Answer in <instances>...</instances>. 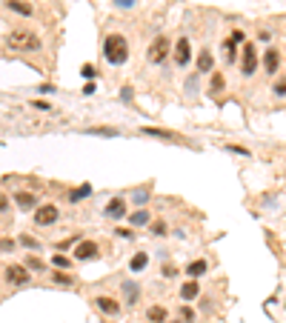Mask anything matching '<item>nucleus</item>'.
<instances>
[{"label": "nucleus", "mask_w": 286, "mask_h": 323, "mask_svg": "<svg viewBox=\"0 0 286 323\" xmlns=\"http://www.w3.org/2000/svg\"><path fill=\"white\" fill-rule=\"evenodd\" d=\"M229 40H232L235 46H243V43H246V32H243V29H235V32H232V37H229Z\"/></svg>", "instance_id": "nucleus-33"}, {"label": "nucleus", "mask_w": 286, "mask_h": 323, "mask_svg": "<svg viewBox=\"0 0 286 323\" xmlns=\"http://www.w3.org/2000/svg\"><path fill=\"white\" fill-rule=\"evenodd\" d=\"M115 6H117V9H134V6H137V0H115Z\"/></svg>", "instance_id": "nucleus-40"}, {"label": "nucleus", "mask_w": 286, "mask_h": 323, "mask_svg": "<svg viewBox=\"0 0 286 323\" xmlns=\"http://www.w3.org/2000/svg\"><path fill=\"white\" fill-rule=\"evenodd\" d=\"M6 46H9L12 52H40L43 49L40 37L32 29H12L9 35H6Z\"/></svg>", "instance_id": "nucleus-2"}, {"label": "nucleus", "mask_w": 286, "mask_h": 323, "mask_svg": "<svg viewBox=\"0 0 286 323\" xmlns=\"http://www.w3.org/2000/svg\"><path fill=\"white\" fill-rule=\"evenodd\" d=\"M3 280H6L9 286H29V283H32V272H29L23 263H9V266L3 269Z\"/></svg>", "instance_id": "nucleus-4"}, {"label": "nucleus", "mask_w": 286, "mask_h": 323, "mask_svg": "<svg viewBox=\"0 0 286 323\" xmlns=\"http://www.w3.org/2000/svg\"><path fill=\"white\" fill-rule=\"evenodd\" d=\"M95 309H98L100 314H106V317H117L123 306H120V300L112 297V295H98L95 297Z\"/></svg>", "instance_id": "nucleus-7"}, {"label": "nucleus", "mask_w": 286, "mask_h": 323, "mask_svg": "<svg viewBox=\"0 0 286 323\" xmlns=\"http://www.w3.org/2000/svg\"><path fill=\"white\" fill-rule=\"evenodd\" d=\"M152 223V215H149V209H137L129 215V226H149Z\"/></svg>", "instance_id": "nucleus-21"}, {"label": "nucleus", "mask_w": 286, "mask_h": 323, "mask_svg": "<svg viewBox=\"0 0 286 323\" xmlns=\"http://www.w3.org/2000/svg\"><path fill=\"white\" fill-rule=\"evenodd\" d=\"M12 249H15V240L3 237V240H0V252H12Z\"/></svg>", "instance_id": "nucleus-41"}, {"label": "nucleus", "mask_w": 286, "mask_h": 323, "mask_svg": "<svg viewBox=\"0 0 286 323\" xmlns=\"http://www.w3.org/2000/svg\"><path fill=\"white\" fill-rule=\"evenodd\" d=\"M224 57H226V63L238 60V46H235L232 40H224Z\"/></svg>", "instance_id": "nucleus-28"}, {"label": "nucleus", "mask_w": 286, "mask_h": 323, "mask_svg": "<svg viewBox=\"0 0 286 323\" xmlns=\"http://www.w3.org/2000/svg\"><path fill=\"white\" fill-rule=\"evenodd\" d=\"M37 92H40V95H49V92H54V86H49V83H43V86H37Z\"/></svg>", "instance_id": "nucleus-44"}, {"label": "nucleus", "mask_w": 286, "mask_h": 323, "mask_svg": "<svg viewBox=\"0 0 286 323\" xmlns=\"http://www.w3.org/2000/svg\"><path fill=\"white\" fill-rule=\"evenodd\" d=\"M169 54H172V40L166 35H158L152 43H149V49H146V60L158 66V63H163Z\"/></svg>", "instance_id": "nucleus-3"}, {"label": "nucleus", "mask_w": 286, "mask_h": 323, "mask_svg": "<svg viewBox=\"0 0 286 323\" xmlns=\"http://www.w3.org/2000/svg\"><path fill=\"white\" fill-rule=\"evenodd\" d=\"M206 269H209V263L200 257V261H192V263L186 266V275H189L192 280H197V278H203V275H206Z\"/></svg>", "instance_id": "nucleus-20"}, {"label": "nucleus", "mask_w": 286, "mask_h": 323, "mask_svg": "<svg viewBox=\"0 0 286 323\" xmlns=\"http://www.w3.org/2000/svg\"><path fill=\"white\" fill-rule=\"evenodd\" d=\"M161 272H163V278H169V280H172V278H178V266H169V263H166Z\"/></svg>", "instance_id": "nucleus-38"}, {"label": "nucleus", "mask_w": 286, "mask_h": 323, "mask_svg": "<svg viewBox=\"0 0 286 323\" xmlns=\"http://www.w3.org/2000/svg\"><path fill=\"white\" fill-rule=\"evenodd\" d=\"M52 266H54V269H63V272H66L72 266V261L66 257V254H52Z\"/></svg>", "instance_id": "nucleus-29"}, {"label": "nucleus", "mask_w": 286, "mask_h": 323, "mask_svg": "<svg viewBox=\"0 0 286 323\" xmlns=\"http://www.w3.org/2000/svg\"><path fill=\"white\" fill-rule=\"evenodd\" d=\"M120 292H123L126 306H137V300H140V286H137V280L126 278V280H123V286H120Z\"/></svg>", "instance_id": "nucleus-13"}, {"label": "nucleus", "mask_w": 286, "mask_h": 323, "mask_svg": "<svg viewBox=\"0 0 286 323\" xmlns=\"http://www.w3.org/2000/svg\"><path fill=\"white\" fill-rule=\"evenodd\" d=\"M212 72H214L212 49H200V52H197V63H195V75H212Z\"/></svg>", "instance_id": "nucleus-11"}, {"label": "nucleus", "mask_w": 286, "mask_h": 323, "mask_svg": "<svg viewBox=\"0 0 286 323\" xmlns=\"http://www.w3.org/2000/svg\"><path fill=\"white\" fill-rule=\"evenodd\" d=\"M255 72H258V46L243 43L241 46V75L243 78H255Z\"/></svg>", "instance_id": "nucleus-5"}, {"label": "nucleus", "mask_w": 286, "mask_h": 323, "mask_svg": "<svg viewBox=\"0 0 286 323\" xmlns=\"http://www.w3.org/2000/svg\"><path fill=\"white\" fill-rule=\"evenodd\" d=\"M86 135H103V138H117L120 132L112 129V126H92V129H86Z\"/></svg>", "instance_id": "nucleus-25"}, {"label": "nucleus", "mask_w": 286, "mask_h": 323, "mask_svg": "<svg viewBox=\"0 0 286 323\" xmlns=\"http://www.w3.org/2000/svg\"><path fill=\"white\" fill-rule=\"evenodd\" d=\"M172 323H180V320H172Z\"/></svg>", "instance_id": "nucleus-47"}, {"label": "nucleus", "mask_w": 286, "mask_h": 323, "mask_svg": "<svg viewBox=\"0 0 286 323\" xmlns=\"http://www.w3.org/2000/svg\"><path fill=\"white\" fill-rule=\"evenodd\" d=\"M140 135H149V138H161V140H180L178 132L158 129V126H140Z\"/></svg>", "instance_id": "nucleus-16"}, {"label": "nucleus", "mask_w": 286, "mask_h": 323, "mask_svg": "<svg viewBox=\"0 0 286 323\" xmlns=\"http://www.w3.org/2000/svg\"><path fill=\"white\" fill-rule=\"evenodd\" d=\"M226 89V78H224V72H212V80H209V95L218 97L221 92Z\"/></svg>", "instance_id": "nucleus-19"}, {"label": "nucleus", "mask_w": 286, "mask_h": 323, "mask_svg": "<svg viewBox=\"0 0 286 323\" xmlns=\"http://www.w3.org/2000/svg\"><path fill=\"white\" fill-rule=\"evenodd\" d=\"M83 95L89 97V95H95V83H89V86H83Z\"/></svg>", "instance_id": "nucleus-45"}, {"label": "nucleus", "mask_w": 286, "mask_h": 323, "mask_svg": "<svg viewBox=\"0 0 286 323\" xmlns=\"http://www.w3.org/2000/svg\"><path fill=\"white\" fill-rule=\"evenodd\" d=\"M3 212H9V198H6V195H0V215H3Z\"/></svg>", "instance_id": "nucleus-42"}, {"label": "nucleus", "mask_w": 286, "mask_h": 323, "mask_svg": "<svg viewBox=\"0 0 286 323\" xmlns=\"http://www.w3.org/2000/svg\"><path fill=\"white\" fill-rule=\"evenodd\" d=\"M277 69H280V52H277L275 46H269L266 52H263V72H266L269 78H275Z\"/></svg>", "instance_id": "nucleus-12"}, {"label": "nucleus", "mask_w": 286, "mask_h": 323, "mask_svg": "<svg viewBox=\"0 0 286 323\" xmlns=\"http://www.w3.org/2000/svg\"><path fill=\"white\" fill-rule=\"evenodd\" d=\"M126 212H129V203H126V198H112V201L106 203V209H103V218L109 220H123L126 218Z\"/></svg>", "instance_id": "nucleus-9"}, {"label": "nucleus", "mask_w": 286, "mask_h": 323, "mask_svg": "<svg viewBox=\"0 0 286 323\" xmlns=\"http://www.w3.org/2000/svg\"><path fill=\"white\" fill-rule=\"evenodd\" d=\"M81 75H83V78H98V69H95V66H92V63H86V66H83V69H81Z\"/></svg>", "instance_id": "nucleus-37"}, {"label": "nucleus", "mask_w": 286, "mask_h": 323, "mask_svg": "<svg viewBox=\"0 0 286 323\" xmlns=\"http://www.w3.org/2000/svg\"><path fill=\"white\" fill-rule=\"evenodd\" d=\"M6 9L20 15V18H32L35 15V6H29L26 0H6Z\"/></svg>", "instance_id": "nucleus-18"}, {"label": "nucleus", "mask_w": 286, "mask_h": 323, "mask_svg": "<svg viewBox=\"0 0 286 323\" xmlns=\"http://www.w3.org/2000/svg\"><path fill=\"white\" fill-rule=\"evenodd\" d=\"M115 235L120 237V240H134V232H132V229H126V226H117Z\"/></svg>", "instance_id": "nucleus-34"}, {"label": "nucleus", "mask_w": 286, "mask_h": 323, "mask_svg": "<svg viewBox=\"0 0 286 323\" xmlns=\"http://www.w3.org/2000/svg\"><path fill=\"white\" fill-rule=\"evenodd\" d=\"M23 266H26L29 272H32V269H35V272H43V269H46V263L40 261L37 254H26V263H23Z\"/></svg>", "instance_id": "nucleus-27"}, {"label": "nucleus", "mask_w": 286, "mask_h": 323, "mask_svg": "<svg viewBox=\"0 0 286 323\" xmlns=\"http://www.w3.org/2000/svg\"><path fill=\"white\" fill-rule=\"evenodd\" d=\"M89 195H92V186H89V183H83L81 189H72V192H69V201H72V203H78V201H86Z\"/></svg>", "instance_id": "nucleus-24"}, {"label": "nucleus", "mask_w": 286, "mask_h": 323, "mask_svg": "<svg viewBox=\"0 0 286 323\" xmlns=\"http://www.w3.org/2000/svg\"><path fill=\"white\" fill-rule=\"evenodd\" d=\"M52 283H54V286H75V278H72L69 272L54 269V275H52Z\"/></svg>", "instance_id": "nucleus-23"}, {"label": "nucleus", "mask_w": 286, "mask_h": 323, "mask_svg": "<svg viewBox=\"0 0 286 323\" xmlns=\"http://www.w3.org/2000/svg\"><path fill=\"white\" fill-rule=\"evenodd\" d=\"M57 220H60V209L54 203H43L35 209V226H52Z\"/></svg>", "instance_id": "nucleus-6"}, {"label": "nucleus", "mask_w": 286, "mask_h": 323, "mask_svg": "<svg viewBox=\"0 0 286 323\" xmlns=\"http://www.w3.org/2000/svg\"><path fill=\"white\" fill-rule=\"evenodd\" d=\"M32 106L37 112H52V103H46V100H32Z\"/></svg>", "instance_id": "nucleus-39"}, {"label": "nucleus", "mask_w": 286, "mask_h": 323, "mask_svg": "<svg viewBox=\"0 0 286 323\" xmlns=\"http://www.w3.org/2000/svg\"><path fill=\"white\" fill-rule=\"evenodd\" d=\"M226 152H232V155H241V157H249V149L235 146V143H226Z\"/></svg>", "instance_id": "nucleus-35"}, {"label": "nucleus", "mask_w": 286, "mask_h": 323, "mask_svg": "<svg viewBox=\"0 0 286 323\" xmlns=\"http://www.w3.org/2000/svg\"><path fill=\"white\" fill-rule=\"evenodd\" d=\"M120 100H123V103H132V100H134V89L132 86H123V89H120Z\"/></svg>", "instance_id": "nucleus-36"}, {"label": "nucleus", "mask_w": 286, "mask_h": 323, "mask_svg": "<svg viewBox=\"0 0 286 323\" xmlns=\"http://www.w3.org/2000/svg\"><path fill=\"white\" fill-rule=\"evenodd\" d=\"M15 203L23 212H32V209H37V195L35 192H15Z\"/></svg>", "instance_id": "nucleus-17"}, {"label": "nucleus", "mask_w": 286, "mask_h": 323, "mask_svg": "<svg viewBox=\"0 0 286 323\" xmlns=\"http://www.w3.org/2000/svg\"><path fill=\"white\" fill-rule=\"evenodd\" d=\"M272 95H275V97H286V75L272 83Z\"/></svg>", "instance_id": "nucleus-30"}, {"label": "nucleus", "mask_w": 286, "mask_h": 323, "mask_svg": "<svg viewBox=\"0 0 286 323\" xmlns=\"http://www.w3.org/2000/svg\"><path fill=\"white\" fill-rule=\"evenodd\" d=\"M146 266H149V254H146V252H134V257L129 261V269L137 275V272H143Z\"/></svg>", "instance_id": "nucleus-22"}, {"label": "nucleus", "mask_w": 286, "mask_h": 323, "mask_svg": "<svg viewBox=\"0 0 286 323\" xmlns=\"http://www.w3.org/2000/svg\"><path fill=\"white\" fill-rule=\"evenodd\" d=\"M149 232H152L155 237H163L166 232H169V226H166V220H155L152 226H149Z\"/></svg>", "instance_id": "nucleus-31"}, {"label": "nucleus", "mask_w": 286, "mask_h": 323, "mask_svg": "<svg viewBox=\"0 0 286 323\" xmlns=\"http://www.w3.org/2000/svg\"><path fill=\"white\" fill-rule=\"evenodd\" d=\"M189 60H192V43H189V37H178V43H175V63L183 69V66H189Z\"/></svg>", "instance_id": "nucleus-10"}, {"label": "nucleus", "mask_w": 286, "mask_h": 323, "mask_svg": "<svg viewBox=\"0 0 286 323\" xmlns=\"http://www.w3.org/2000/svg\"><path fill=\"white\" fill-rule=\"evenodd\" d=\"M100 254V246L95 240H78L75 249H72V257L75 261H92V257H98Z\"/></svg>", "instance_id": "nucleus-8"}, {"label": "nucleus", "mask_w": 286, "mask_h": 323, "mask_svg": "<svg viewBox=\"0 0 286 323\" xmlns=\"http://www.w3.org/2000/svg\"><path fill=\"white\" fill-rule=\"evenodd\" d=\"M103 57H106L112 66H123L129 60V40H126L120 32H112V35L103 37Z\"/></svg>", "instance_id": "nucleus-1"}, {"label": "nucleus", "mask_w": 286, "mask_h": 323, "mask_svg": "<svg viewBox=\"0 0 286 323\" xmlns=\"http://www.w3.org/2000/svg\"><path fill=\"white\" fill-rule=\"evenodd\" d=\"M146 198H149V192H146V189H140V192H134V201H137V203H146Z\"/></svg>", "instance_id": "nucleus-43"}, {"label": "nucleus", "mask_w": 286, "mask_h": 323, "mask_svg": "<svg viewBox=\"0 0 286 323\" xmlns=\"http://www.w3.org/2000/svg\"><path fill=\"white\" fill-rule=\"evenodd\" d=\"M269 37H272V35H269V32H263V29H260V35H258V40H263V43H269Z\"/></svg>", "instance_id": "nucleus-46"}, {"label": "nucleus", "mask_w": 286, "mask_h": 323, "mask_svg": "<svg viewBox=\"0 0 286 323\" xmlns=\"http://www.w3.org/2000/svg\"><path fill=\"white\" fill-rule=\"evenodd\" d=\"M146 323H169V309L161 303H155L146 309Z\"/></svg>", "instance_id": "nucleus-15"}, {"label": "nucleus", "mask_w": 286, "mask_h": 323, "mask_svg": "<svg viewBox=\"0 0 286 323\" xmlns=\"http://www.w3.org/2000/svg\"><path fill=\"white\" fill-rule=\"evenodd\" d=\"M20 243L26 246V249H32V252H37V249H40V240H37V237H32V235H23V237H20Z\"/></svg>", "instance_id": "nucleus-32"}, {"label": "nucleus", "mask_w": 286, "mask_h": 323, "mask_svg": "<svg viewBox=\"0 0 286 323\" xmlns=\"http://www.w3.org/2000/svg\"><path fill=\"white\" fill-rule=\"evenodd\" d=\"M197 297H200V283L189 278L186 283L180 286V300H183V303H192V300H197Z\"/></svg>", "instance_id": "nucleus-14"}, {"label": "nucleus", "mask_w": 286, "mask_h": 323, "mask_svg": "<svg viewBox=\"0 0 286 323\" xmlns=\"http://www.w3.org/2000/svg\"><path fill=\"white\" fill-rule=\"evenodd\" d=\"M178 314H180V323H195V320H197L195 309H192L189 303H183V306H180V309H178Z\"/></svg>", "instance_id": "nucleus-26"}]
</instances>
